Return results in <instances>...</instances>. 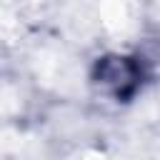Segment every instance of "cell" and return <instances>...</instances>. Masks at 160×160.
Masks as SVG:
<instances>
[{
	"label": "cell",
	"mask_w": 160,
	"mask_h": 160,
	"mask_svg": "<svg viewBox=\"0 0 160 160\" xmlns=\"http://www.w3.org/2000/svg\"><path fill=\"white\" fill-rule=\"evenodd\" d=\"M145 62L138 55H102L92 62L90 80L95 88L108 92L115 102H130L145 82Z\"/></svg>",
	"instance_id": "obj_1"
}]
</instances>
